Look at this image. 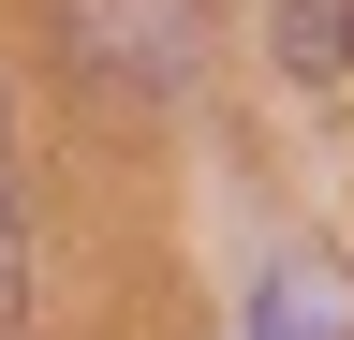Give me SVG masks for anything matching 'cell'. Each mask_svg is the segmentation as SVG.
<instances>
[{
    "label": "cell",
    "instance_id": "obj_1",
    "mask_svg": "<svg viewBox=\"0 0 354 340\" xmlns=\"http://www.w3.org/2000/svg\"><path fill=\"white\" fill-rule=\"evenodd\" d=\"M59 45L118 104H162V89L207 74V0H59Z\"/></svg>",
    "mask_w": 354,
    "mask_h": 340
},
{
    "label": "cell",
    "instance_id": "obj_3",
    "mask_svg": "<svg viewBox=\"0 0 354 340\" xmlns=\"http://www.w3.org/2000/svg\"><path fill=\"white\" fill-rule=\"evenodd\" d=\"M281 74L295 89H339L354 74V0H281Z\"/></svg>",
    "mask_w": 354,
    "mask_h": 340
},
{
    "label": "cell",
    "instance_id": "obj_2",
    "mask_svg": "<svg viewBox=\"0 0 354 340\" xmlns=\"http://www.w3.org/2000/svg\"><path fill=\"white\" fill-rule=\"evenodd\" d=\"M251 340H354V296H339V267L281 251V267L251 281Z\"/></svg>",
    "mask_w": 354,
    "mask_h": 340
},
{
    "label": "cell",
    "instance_id": "obj_4",
    "mask_svg": "<svg viewBox=\"0 0 354 340\" xmlns=\"http://www.w3.org/2000/svg\"><path fill=\"white\" fill-rule=\"evenodd\" d=\"M30 311V237H15V193H0V325Z\"/></svg>",
    "mask_w": 354,
    "mask_h": 340
}]
</instances>
